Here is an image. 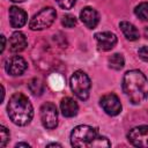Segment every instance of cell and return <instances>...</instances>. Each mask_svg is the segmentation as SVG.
Listing matches in <instances>:
<instances>
[{
    "instance_id": "6da1fadb",
    "label": "cell",
    "mask_w": 148,
    "mask_h": 148,
    "mask_svg": "<svg viewBox=\"0 0 148 148\" xmlns=\"http://www.w3.org/2000/svg\"><path fill=\"white\" fill-rule=\"evenodd\" d=\"M123 90L132 104H140L148 97V79L141 71H128L123 77Z\"/></svg>"
},
{
    "instance_id": "7a4b0ae2",
    "label": "cell",
    "mask_w": 148,
    "mask_h": 148,
    "mask_svg": "<svg viewBox=\"0 0 148 148\" xmlns=\"http://www.w3.org/2000/svg\"><path fill=\"white\" fill-rule=\"evenodd\" d=\"M7 112L10 120L18 126L28 125L34 117V108L29 98L21 92H16L9 98Z\"/></svg>"
},
{
    "instance_id": "3957f363",
    "label": "cell",
    "mask_w": 148,
    "mask_h": 148,
    "mask_svg": "<svg viewBox=\"0 0 148 148\" xmlns=\"http://www.w3.org/2000/svg\"><path fill=\"white\" fill-rule=\"evenodd\" d=\"M97 136V128L89 125H79L71 133V145L77 148L92 147Z\"/></svg>"
},
{
    "instance_id": "277c9868",
    "label": "cell",
    "mask_w": 148,
    "mask_h": 148,
    "mask_svg": "<svg viewBox=\"0 0 148 148\" xmlns=\"http://www.w3.org/2000/svg\"><path fill=\"white\" fill-rule=\"evenodd\" d=\"M71 89L73 94L81 101H86L89 97L90 88H91V82L89 76L82 72V71H76L71 77Z\"/></svg>"
},
{
    "instance_id": "5b68a950",
    "label": "cell",
    "mask_w": 148,
    "mask_h": 148,
    "mask_svg": "<svg viewBox=\"0 0 148 148\" xmlns=\"http://www.w3.org/2000/svg\"><path fill=\"white\" fill-rule=\"evenodd\" d=\"M56 17H57L56 9L52 7H45L40 9L36 15H34V17L29 22V28L35 31L47 29L54 22Z\"/></svg>"
},
{
    "instance_id": "8992f818",
    "label": "cell",
    "mask_w": 148,
    "mask_h": 148,
    "mask_svg": "<svg viewBox=\"0 0 148 148\" xmlns=\"http://www.w3.org/2000/svg\"><path fill=\"white\" fill-rule=\"evenodd\" d=\"M40 120L45 128L53 130L58 125V110L57 106L51 103L46 102L40 108Z\"/></svg>"
},
{
    "instance_id": "52a82bcc",
    "label": "cell",
    "mask_w": 148,
    "mask_h": 148,
    "mask_svg": "<svg viewBox=\"0 0 148 148\" xmlns=\"http://www.w3.org/2000/svg\"><path fill=\"white\" fill-rule=\"evenodd\" d=\"M127 140L135 147H148V125H141L130 130Z\"/></svg>"
},
{
    "instance_id": "ba28073f",
    "label": "cell",
    "mask_w": 148,
    "mask_h": 148,
    "mask_svg": "<svg viewBox=\"0 0 148 148\" xmlns=\"http://www.w3.org/2000/svg\"><path fill=\"white\" fill-rule=\"evenodd\" d=\"M99 104H101L102 109L105 111V113L109 116H112V117L118 116L121 112V103H120L118 96L114 94L104 95L101 98Z\"/></svg>"
},
{
    "instance_id": "9c48e42d",
    "label": "cell",
    "mask_w": 148,
    "mask_h": 148,
    "mask_svg": "<svg viewBox=\"0 0 148 148\" xmlns=\"http://www.w3.org/2000/svg\"><path fill=\"white\" fill-rule=\"evenodd\" d=\"M28 68L27 61L20 56H13L5 61V71L13 76L22 75Z\"/></svg>"
},
{
    "instance_id": "30bf717a",
    "label": "cell",
    "mask_w": 148,
    "mask_h": 148,
    "mask_svg": "<svg viewBox=\"0 0 148 148\" xmlns=\"http://www.w3.org/2000/svg\"><path fill=\"white\" fill-rule=\"evenodd\" d=\"M95 39H96L98 49L102 51H110L117 44V36L110 31L97 32L95 35Z\"/></svg>"
},
{
    "instance_id": "8fae6325",
    "label": "cell",
    "mask_w": 148,
    "mask_h": 148,
    "mask_svg": "<svg viewBox=\"0 0 148 148\" xmlns=\"http://www.w3.org/2000/svg\"><path fill=\"white\" fill-rule=\"evenodd\" d=\"M80 18L82 23L89 29H94L99 22V15L97 10L91 7H84L80 13Z\"/></svg>"
},
{
    "instance_id": "7c38bea8",
    "label": "cell",
    "mask_w": 148,
    "mask_h": 148,
    "mask_svg": "<svg viewBox=\"0 0 148 148\" xmlns=\"http://www.w3.org/2000/svg\"><path fill=\"white\" fill-rule=\"evenodd\" d=\"M27 18L28 15L23 9L16 6L9 8V22L13 28H22L27 23Z\"/></svg>"
},
{
    "instance_id": "4fadbf2b",
    "label": "cell",
    "mask_w": 148,
    "mask_h": 148,
    "mask_svg": "<svg viewBox=\"0 0 148 148\" xmlns=\"http://www.w3.org/2000/svg\"><path fill=\"white\" fill-rule=\"evenodd\" d=\"M27 37L21 31H15L9 38V50L12 52H21L27 47Z\"/></svg>"
},
{
    "instance_id": "5bb4252c",
    "label": "cell",
    "mask_w": 148,
    "mask_h": 148,
    "mask_svg": "<svg viewBox=\"0 0 148 148\" xmlns=\"http://www.w3.org/2000/svg\"><path fill=\"white\" fill-rule=\"evenodd\" d=\"M60 110L64 117L71 118L77 114L79 105L72 97H64L60 102Z\"/></svg>"
},
{
    "instance_id": "9a60e30c",
    "label": "cell",
    "mask_w": 148,
    "mask_h": 148,
    "mask_svg": "<svg viewBox=\"0 0 148 148\" xmlns=\"http://www.w3.org/2000/svg\"><path fill=\"white\" fill-rule=\"evenodd\" d=\"M119 27L124 34V36L128 39V40H136L139 39L140 35H139V30L135 28L134 24L127 22V21H121L119 23Z\"/></svg>"
},
{
    "instance_id": "2e32d148",
    "label": "cell",
    "mask_w": 148,
    "mask_h": 148,
    "mask_svg": "<svg viewBox=\"0 0 148 148\" xmlns=\"http://www.w3.org/2000/svg\"><path fill=\"white\" fill-rule=\"evenodd\" d=\"M28 88L32 92V95H35V96H40L44 92V83L38 77L31 79L28 83Z\"/></svg>"
},
{
    "instance_id": "e0dca14e",
    "label": "cell",
    "mask_w": 148,
    "mask_h": 148,
    "mask_svg": "<svg viewBox=\"0 0 148 148\" xmlns=\"http://www.w3.org/2000/svg\"><path fill=\"white\" fill-rule=\"evenodd\" d=\"M125 65V59L120 53H114L109 58V67L114 71H120Z\"/></svg>"
},
{
    "instance_id": "ac0fdd59",
    "label": "cell",
    "mask_w": 148,
    "mask_h": 148,
    "mask_svg": "<svg viewBox=\"0 0 148 148\" xmlns=\"http://www.w3.org/2000/svg\"><path fill=\"white\" fill-rule=\"evenodd\" d=\"M134 14L141 20V21H147L148 22V2H141L139 3L135 9Z\"/></svg>"
},
{
    "instance_id": "d6986e66",
    "label": "cell",
    "mask_w": 148,
    "mask_h": 148,
    "mask_svg": "<svg viewBox=\"0 0 148 148\" xmlns=\"http://www.w3.org/2000/svg\"><path fill=\"white\" fill-rule=\"evenodd\" d=\"M62 25L66 27V28H74L76 25V18L75 16L71 15V14H67L62 17V21H61Z\"/></svg>"
},
{
    "instance_id": "ffe728a7",
    "label": "cell",
    "mask_w": 148,
    "mask_h": 148,
    "mask_svg": "<svg viewBox=\"0 0 148 148\" xmlns=\"http://www.w3.org/2000/svg\"><path fill=\"white\" fill-rule=\"evenodd\" d=\"M0 135H1L0 147H5L7 145V142L9 141V132H8V130L5 126H1L0 127Z\"/></svg>"
},
{
    "instance_id": "44dd1931",
    "label": "cell",
    "mask_w": 148,
    "mask_h": 148,
    "mask_svg": "<svg viewBox=\"0 0 148 148\" xmlns=\"http://www.w3.org/2000/svg\"><path fill=\"white\" fill-rule=\"evenodd\" d=\"M56 1L62 9H71L76 2V0H56Z\"/></svg>"
},
{
    "instance_id": "7402d4cb",
    "label": "cell",
    "mask_w": 148,
    "mask_h": 148,
    "mask_svg": "<svg viewBox=\"0 0 148 148\" xmlns=\"http://www.w3.org/2000/svg\"><path fill=\"white\" fill-rule=\"evenodd\" d=\"M138 54H139V57H140L143 61L148 62V46H142V47H140V49L138 50Z\"/></svg>"
},
{
    "instance_id": "603a6c76",
    "label": "cell",
    "mask_w": 148,
    "mask_h": 148,
    "mask_svg": "<svg viewBox=\"0 0 148 148\" xmlns=\"http://www.w3.org/2000/svg\"><path fill=\"white\" fill-rule=\"evenodd\" d=\"M5 47H6V38H5V36H1V50H0L1 53L3 52Z\"/></svg>"
},
{
    "instance_id": "cb8c5ba5",
    "label": "cell",
    "mask_w": 148,
    "mask_h": 148,
    "mask_svg": "<svg viewBox=\"0 0 148 148\" xmlns=\"http://www.w3.org/2000/svg\"><path fill=\"white\" fill-rule=\"evenodd\" d=\"M15 147H16V148H18V147H27V148H29V147H30V145H29V143H27V142H18V143H16V145H15Z\"/></svg>"
},
{
    "instance_id": "d4e9b609",
    "label": "cell",
    "mask_w": 148,
    "mask_h": 148,
    "mask_svg": "<svg viewBox=\"0 0 148 148\" xmlns=\"http://www.w3.org/2000/svg\"><path fill=\"white\" fill-rule=\"evenodd\" d=\"M46 147H61V145H60V143H54V142H53V143H49Z\"/></svg>"
},
{
    "instance_id": "484cf974",
    "label": "cell",
    "mask_w": 148,
    "mask_h": 148,
    "mask_svg": "<svg viewBox=\"0 0 148 148\" xmlns=\"http://www.w3.org/2000/svg\"><path fill=\"white\" fill-rule=\"evenodd\" d=\"M145 37L148 39V27H146V28H145Z\"/></svg>"
},
{
    "instance_id": "4316f807",
    "label": "cell",
    "mask_w": 148,
    "mask_h": 148,
    "mask_svg": "<svg viewBox=\"0 0 148 148\" xmlns=\"http://www.w3.org/2000/svg\"><path fill=\"white\" fill-rule=\"evenodd\" d=\"M10 1H14V2H23L25 0H10Z\"/></svg>"
}]
</instances>
